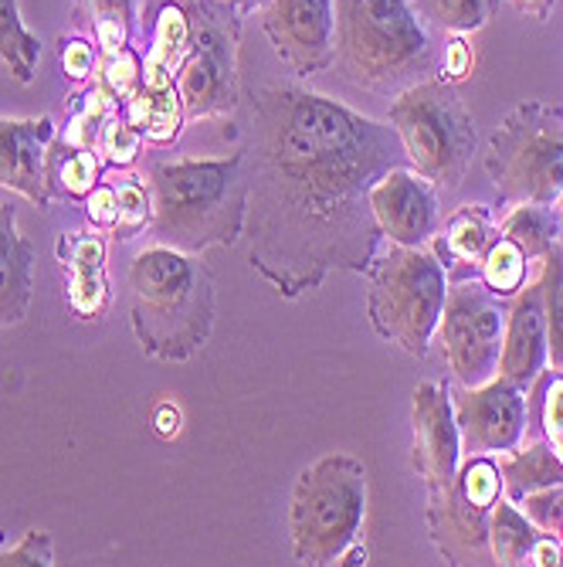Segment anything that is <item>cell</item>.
Here are the masks:
<instances>
[{
	"instance_id": "cell-24",
	"label": "cell",
	"mask_w": 563,
	"mask_h": 567,
	"mask_svg": "<svg viewBox=\"0 0 563 567\" xmlns=\"http://www.w3.org/2000/svg\"><path fill=\"white\" fill-rule=\"evenodd\" d=\"M126 120L149 140V143H174L184 126V102L177 95V85L170 89H146L139 85L123 102Z\"/></svg>"
},
{
	"instance_id": "cell-43",
	"label": "cell",
	"mask_w": 563,
	"mask_h": 567,
	"mask_svg": "<svg viewBox=\"0 0 563 567\" xmlns=\"http://www.w3.org/2000/svg\"><path fill=\"white\" fill-rule=\"evenodd\" d=\"M556 537H560V540H563V527H560V534H556Z\"/></svg>"
},
{
	"instance_id": "cell-34",
	"label": "cell",
	"mask_w": 563,
	"mask_h": 567,
	"mask_svg": "<svg viewBox=\"0 0 563 567\" xmlns=\"http://www.w3.org/2000/svg\"><path fill=\"white\" fill-rule=\"evenodd\" d=\"M143 133L126 120V113H123V106L106 120V126H102V136H98V157L106 161V164H113V167H119V171H126V167H133L136 164V157H139V150H143Z\"/></svg>"
},
{
	"instance_id": "cell-23",
	"label": "cell",
	"mask_w": 563,
	"mask_h": 567,
	"mask_svg": "<svg viewBox=\"0 0 563 567\" xmlns=\"http://www.w3.org/2000/svg\"><path fill=\"white\" fill-rule=\"evenodd\" d=\"M499 231L509 241H517L526 251V259L533 266H540L543 255L563 238V215L553 208V204L520 200V204H513V208L502 215Z\"/></svg>"
},
{
	"instance_id": "cell-19",
	"label": "cell",
	"mask_w": 563,
	"mask_h": 567,
	"mask_svg": "<svg viewBox=\"0 0 563 567\" xmlns=\"http://www.w3.org/2000/svg\"><path fill=\"white\" fill-rule=\"evenodd\" d=\"M499 221L482 204H462L448 218H441L428 248L438 255V262L448 279H469L479 276L489 248L499 241Z\"/></svg>"
},
{
	"instance_id": "cell-16",
	"label": "cell",
	"mask_w": 563,
	"mask_h": 567,
	"mask_svg": "<svg viewBox=\"0 0 563 567\" xmlns=\"http://www.w3.org/2000/svg\"><path fill=\"white\" fill-rule=\"evenodd\" d=\"M550 368L546 350V317H543V292L540 279H533L513 296L505 309V330H502V353H499V374L513 381L517 388L530 391L533 381Z\"/></svg>"
},
{
	"instance_id": "cell-13",
	"label": "cell",
	"mask_w": 563,
	"mask_h": 567,
	"mask_svg": "<svg viewBox=\"0 0 563 567\" xmlns=\"http://www.w3.org/2000/svg\"><path fill=\"white\" fill-rule=\"evenodd\" d=\"M411 429V466L428 486V503H435L451 489L462 470V435H458L448 381H421L415 388Z\"/></svg>"
},
{
	"instance_id": "cell-12",
	"label": "cell",
	"mask_w": 563,
	"mask_h": 567,
	"mask_svg": "<svg viewBox=\"0 0 563 567\" xmlns=\"http://www.w3.org/2000/svg\"><path fill=\"white\" fill-rule=\"evenodd\" d=\"M462 455H499L517 449L526 435V391L496 374L479 388L451 391Z\"/></svg>"
},
{
	"instance_id": "cell-18",
	"label": "cell",
	"mask_w": 563,
	"mask_h": 567,
	"mask_svg": "<svg viewBox=\"0 0 563 567\" xmlns=\"http://www.w3.org/2000/svg\"><path fill=\"white\" fill-rule=\"evenodd\" d=\"M34 296V245L18 228V200L0 187V330L28 320Z\"/></svg>"
},
{
	"instance_id": "cell-5",
	"label": "cell",
	"mask_w": 563,
	"mask_h": 567,
	"mask_svg": "<svg viewBox=\"0 0 563 567\" xmlns=\"http://www.w3.org/2000/svg\"><path fill=\"white\" fill-rule=\"evenodd\" d=\"M367 520V470L350 452H330L305 466L292 486L289 534L299 564L326 567L361 544Z\"/></svg>"
},
{
	"instance_id": "cell-6",
	"label": "cell",
	"mask_w": 563,
	"mask_h": 567,
	"mask_svg": "<svg viewBox=\"0 0 563 567\" xmlns=\"http://www.w3.org/2000/svg\"><path fill=\"white\" fill-rule=\"evenodd\" d=\"M387 123L394 126L404 157L435 187L458 190L479 150L476 120L441 75L421 79L390 99Z\"/></svg>"
},
{
	"instance_id": "cell-3",
	"label": "cell",
	"mask_w": 563,
	"mask_h": 567,
	"mask_svg": "<svg viewBox=\"0 0 563 567\" xmlns=\"http://www.w3.org/2000/svg\"><path fill=\"white\" fill-rule=\"evenodd\" d=\"M133 330L143 353L190 360L211 340L218 317L215 276L197 255L149 245L129 266Z\"/></svg>"
},
{
	"instance_id": "cell-29",
	"label": "cell",
	"mask_w": 563,
	"mask_h": 567,
	"mask_svg": "<svg viewBox=\"0 0 563 567\" xmlns=\"http://www.w3.org/2000/svg\"><path fill=\"white\" fill-rule=\"evenodd\" d=\"M533 262L526 259V251L517 245V241H509L505 235H499V241L489 248L486 255V262L479 269V279L502 299H513L533 276H530ZM540 269V266H536Z\"/></svg>"
},
{
	"instance_id": "cell-30",
	"label": "cell",
	"mask_w": 563,
	"mask_h": 567,
	"mask_svg": "<svg viewBox=\"0 0 563 567\" xmlns=\"http://www.w3.org/2000/svg\"><path fill=\"white\" fill-rule=\"evenodd\" d=\"M116 110H119V102L106 92V85L92 82V89L82 92L79 102L72 106V120H69V126H65V133L59 140L69 143V146H79V150H95L98 136H102V126H106V120Z\"/></svg>"
},
{
	"instance_id": "cell-9",
	"label": "cell",
	"mask_w": 563,
	"mask_h": 567,
	"mask_svg": "<svg viewBox=\"0 0 563 567\" xmlns=\"http://www.w3.org/2000/svg\"><path fill=\"white\" fill-rule=\"evenodd\" d=\"M505 309V299L496 296L479 276L448 279L435 340L441 343V357L455 384L479 388L499 374Z\"/></svg>"
},
{
	"instance_id": "cell-41",
	"label": "cell",
	"mask_w": 563,
	"mask_h": 567,
	"mask_svg": "<svg viewBox=\"0 0 563 567\" xmlns=\"http://www.w3.org/2000/svg\"><path fill=\"white\" fill-rule=\"evenodd\" d=\"M505 4L513 8L517 14L536 21V24H543L550 18V11H553V0H505Z\"/></svg>"
},
{
	"instance_id": "cell-4",
	"label": "cell",
	"mask_w": 563,
	"mask_h": 567,
	"mask_svg": "<svg viewBox=\"0 0 563 567\" xmlns=\"http://www.w3.org/2000/svg\"><path fill=\"white\" fill-rule=\"evenodd\" d=\"M336 59L367 92L397 95L431 72V31L411 0H336Z\"/></svg>"
},
{
	"instance_id": "cell-11",
	"label": "cell",
	"mask_w": 563,
	"mask_h": 567,
	"mask_svg": "<svg viewBox=\"0 0 563 567\" xmlns=\"http://www.w3.org/2000/svg\"><path fill=\"white\" fill-rule=\"evenodd\" d=\"M275 59L310 79L336 62V0H269L262 14Z\"/></svg>"
},
{
	"instance_id": "cell-28",
	"label": "cell",
	"mask_w": 563,
	"mask_h": 567,
	"mask_svg": "<svg viewBox=\"0 0 563 567\" xmlns=\"http://www.w3.org/2000/svg\"><path fill=\"white\" fill-rule=\"evenodd\" d=\"M536 279H540V292H543L550 371L563 374V238L540 259Z\"/></svg>"
},
{
	"instance_id": "cell-35",
	"label": "cell",
	"mask_w": 563,
	"mask_h": 567,
	"mask_svg": "<svg viewBox=\"0 0 563 567\" xmlns=\"http://www.w3.org/2000/svg\"><path fill=\"white\" fill-rule=\"evenodd\" d=\"M95 82L106 85V92L123 106V102L143 85V65L136 59V51L123 48L116 55H102V62L95 69Z\"/></svg>"
},
{
	"instance_id": "cell-37",
	"label": "cell",
	"mask_w": 563,
	"mask_h": 567,
	"mask_svg": "<svg viewBox=\"0 0 563 567\" xmlns=\"http://www.w3.org/2000/svg\"><path fill=\"white\" fill-rule=\"evenodd\" d=\"M59 62H62V69H65V75L72 82H85L98 69L95 48L88 44V38H79V34H69V38L59 41Z\"/></svg>"
},
{
	"instance_id": "cell-15",
	"label": "cell",
	"mask_w": 563,
	"mask_h": 567,
	"mask_svg": "<svg viewBox=\"0 0 563 567\" xmlns=\"http://www.w3.org/2000/svg\"><path fill=\"white\" fill-rule=\"evenodd\" d=\"M55 120H8L0 116V187L21 194L24 200L48 212L51 187H48V150L55 143Z\"/></svg>"
},
{
	"instance_id": "cell-7",
	"label": "cell",
	"mask_w": 563,
	"mask_h": 567,
	"mask_svg": "<svg viewBox=\"0 0 563 567\" xmlns=\"http://www.w3.org/2000/svg\"><path fill=\"white\" fill-rule=\"evenodd\" d=\"M367 313L374 330L404 353L425 357L445 309L448 276L428 245L377 248L367 266Z\"/></svg>"
},
{
	"instance_id": "cell-8",
	"label": "cell",
	"mask_w": 563,
	"mask_h": 567,
	"mask_svg": "<svg viewBox=\"0 0 563 567\" xmlns=\"http://www.w3.org/2000/svg\"><path fill=\"white\" fill-rule=\"evenodd\" d=\"M486 174L505 204H556L563 194V106L520 102L489 136Z\"/></svg>"
},
{
	"instance_id": "cell-32",
	"label": "cell",
	"mask_w": 563,
	"mask_h": 567,
	"mask_svg": "<svg viewBox=\"0 0 563 567\" xmlns=\"http://www.w3.org/2000/svg\"><path fill=\"white\" fill-rule=\"evenodd\" d=\"M92 38L102 48V55H116L133 41V0H85Z\"/></svg>"
},
{
	"instance_id": "cell-22",
	"label": "cell",
	"mask_w": 563,
	"mask_h": 567,
	"mask_svg": "<svg viewBox=\"0 0 563 567\" xmlns=\"http://www.w3.org/2000/svg\"><path fill=\"white\" fill-rule=\"evenodd\" d=\"M540 537H543V530L520 509V503H513L509 496H499L492 503V513H489V550H492V564H502V567L530 564Z\"/></svg>"
},
{
	"instance_id": "cell-10",
	"label": "cell",
	"mask_w": 563,
	"mask_h": 567,
	"mask_svg": "<svg viewBox=\"0 0 563 567\" xmlns=\"http://www.w3.org/2000/svg\"><path fill=\"white\" fill-rule=\"evenodd\" d=\"M177 95L187 120H215L234 110L238 75H234V38L218 24V14H204L194 48L184 55L174 75Z\"/></svg>"
},
{
	"instance_id": "cell-1",
	"label": "cell",
	"mask_w": 563,
	"mask_h": 567,
	"mask_svg": "<svg viewBox=\"0 0 563 567\" xmlns=\"http://www.w3.org/2000/svg\"><path fill=\"white\" fill-rule=\"evenodd\" d=\"M251 113V266L285 299L316 292L330 272H367L384 241L371 187L407 164L394 126L302 85L259 89Z\"/></svg>"
},
{
	"instance_id": "cell-25",
	"label": "cell",
	"mask_w": 563,
	"mask_h": 567,
	"mask_svg": "<svg viewBox=\"0 0 563 567\" xmlns=\"http://www.w3.org/2000/svg\"><path fill=\"white\" fill-rule=\"evenodd\" d=\"M526 435L543 439L563 466V374L543 371L526 394Z\"/></svg>"
},
{
	"instance_id": "cell-2",
	"label": "cell",
	"mask_w": 563,
	"mask_h": 567,
	"mask_svg": "<svg viewBox=\"0 0 563 567\" xmlns=\"http://www.w3.org/2000/svg\"><path fill=\"white\" fill-rule=\"evenodd\" d=\"M153 194V245L190 255L238 245L248 221V150L228 157H174L146 171Z\"/></svg>"
},
{
	"instance_id": "cell-38",
	"label": "cell",
	"mask_w": 563,
	"mask_h": 567,
	"mask_svg": "<svg viewBox=\"0 0 563 567\" xmlns=\"http://www.w3.org/2000/svg\"><path fill=\"white\" fill-rule=\"evenodd\" d=\"M472 65H476V55H472V44H469V34H448L445 41V51H441V79L458 85L472 75Z\"/></svg>"
},
{
	"instance_id": "cell-21",
	"label": "cell",
	"mask_w": 563,
	"mask_h": 567,
	"mask_svg": "<svg viewBox=\"0 0 563 567\" xmlns=\"http://www.w3.org/2000/svg\"><path fill=\"white\" fill-rule=\"evenodd\" d=\"M496 466H499V476H502V493L513 503H520L526 493H536L543 486L563 483L560 458L536 435H523V442L517 449L499 452Z\"/></svg>"
},
{
	"instance_id": "cell-27",
	"label": "cell",
	"mask_w": 563,
	"mask_h": 567,
	"mask_svg": "<svg viewBox=\"0 0 563 567\" xmlns=\"http://www.w3.org/2000/svg\"><path fill=\"white\" fill-rule=\"evenodd\" d=\"M41 41L28 31L18 0H0V65L11 72L14 82L28 85L38 72Z\"/></svg>"
},
{
	"instance_id": "cell-31",
	"label": "cell",
	"mask_w": 563,
	"mask_h": 567,
	"mask_svg": "<svg viewBox=\"0 0 563 567\" xmlns=\"http://www.w3.org/2000/svg\"><path fill=\"white\" fill-rule=\"evenodd\" d=\"M428 28L441 34H476L492 14V0H411Z\"/></svg>"
},
{
	"instance_id": "cell-42",
	"label": "cell",
	"mask_w": 563,
	"mask_h": 567,
	"mask_svg": "<svg viewBox=\"0 0 563 567\" xmlns=\"http://www.w3.org/2000/svg\"><path fill=\"white\" fill-rule=\"evenodd\" d=\"M553 208H556V212H560V215H563V194H560V197H556V204H553Z\"/></svg>"
},
{
	"instance_id": "cell-20",
	"label": "cell",
	"mask_w": 563,
	"mask_h": 567,
	"mask_svg": "<svg viewBox=\"0 0 563 567\" xmlns=\"http://www.w3.org/2000/svg\"><path fill=\"white\" fill-rule=\"evenodd\" d=\"M55 251L65 272L72 313L79 320H98L110 306L106 241H102L98 231H62Z\"/></svg>"
},
{
	"instance_id": "cell-39",
	"label": "cell",
	"mask_w": 563,
	"mask_h": 567,
	"mask_svg": "<svg viewBox=\"0 0 563 567\" xmlns=\"http://www.w3.org/2000/svg\"><path fill=\"white\" fill-rule=\"evenodd\" d=\"M85 215L95 228H116L119 218V200L113 184H95L92 194L85 197Z\"/></svg>"
},
{
	"instance_id": "cell-14",
	"label": "cell",
	"mask_w": 563,
	"mask_h": 567,
	"mask_svg": "<svg viewBox=\"0 0 563 567\" xmlns=\"http://www.w3.org/2000/svg\"><path fill=\"white\" fill-rule=\"evenodd\" d=\"M371 212L390 245H428L441 225L438 187L411 164L390 167L374 181Z\"/></svg>"
},
{
	"instance_id": "cell-33",
	"label": "cell",
	"mask_w": 563,
	"mask_h": 567,
	"mask_svg": "<svg viewBox=\"0 0 563 567\" xmlns=\"http://www.w3.org/2000/svg\"><path fill=\"white\" fill-rule=\"evenodd\" d=\"M116 200H119V218H116V238H133L149 228L153 221V194L146 177L139 174H123L116 184Z\"/></svg>"
},
{
	"instance_id": "cell-17",
	"label": "cell",
	"mask_w": 563,
	"mask_h": 567,
	"mask_svg": "<svg viewBox=\"0 0 563 567\" xmlns=\"http://www.w3.org/2000/svg\"><path fill=\"white\" fill-rule=\"evenodd\" d=\"M149 51L143 62V85L146 89H170L177 65L194 48L200 21L208 14L204 0H153L149 4Z\"/></svg>"
},
{
	"instance_id": "cell-40",
	"label": "cell",
	"mask_w": 563,
	"mask_h": 567,
	"mask_svg": "<svg viewBox=\"0 0 563 567\" xmlns=\"http://www.w3.org/2000/svg\"><path fill=\"white\" fill-rule=\"evenodd\" d=\"M153 429H157V435H164V439H174L180 432V408L174 401H160L153 408Z\"/></svg>"
},
{
	"instance_id": "cell-26",
	"label": "cell",
	"mask_w": 563,
	"mask_h": 567,
	"mask_svg": "<svg viewBox=\"0 0 563 567\" xmlns=\"http://www.w3.org/2000/svg\"><path fill=\"white\" fill-rule=\"evenodd\" d=\"M44 171H48V187H55L65 197H88L102 177V161L98 150H79L55 136V143L48 150Z\"/></svg>"
},
{
	"instance_id": "cell-36",
	"label": "cell",
	"mask_w": 563,
	"mask_h": 567,
	"mask_svg": "<svg viewBox=\"0 0 563 567\" xmlns=\"http://www.w3.org/2000/svg\"><path fill=\"white\" fill-rule=\"evenodd\" d=\"M28 564H41V567L55 564V540H51L48 530H28L21 544L0 554V567H28Z\"/></svg>"
}]
</instances>
